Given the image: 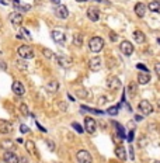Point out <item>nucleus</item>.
<instances>
[{
    "label": "nucleus",
    "mask_w": 160,
    "mask_h": 163,
    "mask_svg": "<svg viewBox=\"0 0 160 163\" xmlns=\"http://www.w3.org/2000/svg\"><path fill=\"white\" fill-rule=\"evenodd\" d=\"M89 48L92 52H100L103 48H104V39L101 37H93L90 41H89Z\"/></svg>",
    "instance_id": "nucleus-1"
},
{
    "label": "nucleus",
    "mask_w": 160,
    "mask_h": 163,
    "mask_svg": "<svg viewBox=\"0 0 160 163\" xmlns=\"http://www.w3.org/2000/svg\"><path fill=\"white\" fill-rule=\"evenodd\" d=\"M17 54L20 55V58H23L25 61L34 58V51H32V48L28 47V45H20V47L17 48Z\"/></svg>",
    "instance_id": "nucleus-2"
},
{
    "label": "nucleus",
    "mask_w": 160,
    "mask_h": 163,
    "mask_svg": "<svg viewBox=\"0 0 160 163\" xmlns=\"http://www.w3.org/2000/svg\"><path fill=\"white\" fill-rule=\"evenodd\" d=\"M107 89L110 92H117L121 89V80L117 77V76H110L107 79Z\"/></svg>",
    "instance_id": "nucleus-3"
},
{
    "label": "nucleus",
    "mask_w": 160,
    "mask_h": 163,
    "mask_svg": "<svg viewBox=\"0 0 160 163\" xmlns=\"http://www.w3.org/2000/svg\"><path fill=\"white\" fill-rule=\"evenodd\" d=\"M138 108H139V111H141L143 115H150L152 112H153V106H152V103L147 101V100H142V101L139 103Z\"/></svg>",
    "instance_id": "nucleus-4"
},
{
    "label": "nucleus",
    "mask_w": 160,
    "mask_h": 163,
    "mask_svg": "<svg viewBox=\"0 0 160 163\" xmlns=\"http://www.w3.org/2000/svg\"><path fill=\"white\" fill-rule=\"evenodd\" d=\"M84 130H86L89 134H94L97 130L96 120H93L92 117H86V118H84Z\"/></svg>",
    "instance_id": "nucleus-5"
},
{
    "label": "nucleus",
    "mask_w": 160,
    "mask_h": 163,
    "mask_svg": "<svg viewBox=\"0 0 160 163\" xmlns=\"http://www.w3.org/2000/svg\"><path fill=\"white\" fill-rule=\"evenodd\" d=\"M76 159H77L79 163H92V162H93L92 155L89 153L87 150H84V149L79 150L77 155H76Z\"/></svg>",
    "instance_id": "nucleus-6"
},
{
    "label": "nucleus",
    "mask_w": 160,
    "mask_h": 163,
    "mask_svg": "<svg viewBox=\"0 0 160 163\" xmlns=\"http://www.w3.org/2000/svg\"><path fill=\"white\" fill-rule=\"evenodd\" d=\"M87 19L90 20V21H93V23L98 21L100 20V10L97 9V7H94V6L89 7L87 9Z\"/></svg>",
    "instance_id": "nucleus-7"
},
{
    "label": "nucleus",
    "mask_w": 160,
    "mask_h": 163,
    "mask_svg": "<svg viewBox=\"0 0 160 163\" xmlns=\"http://www.w3.org/2000/svg\"><path fill=\"white\" fill-rule=\"evenodd\" d=\"M119 51L127 56L132 55L133 54V45L129 41H122L121 44H119Z\"/></svg>",
    "instance_id": "nucleus-8"
},
{
    "label": "nucleus",
    "mask_w": 160,
    "mask_h": 163,
    "mask_svg": "<svg viewBox=\"0 0 160 163\" xmlns=\"http://www.w3.org/2000/svg\"><path fill=\"white\" fill-rule=\"evenodd\" d=\"M56 59H58V63H59L62 68H65V69H69V68H72V66H73V59H72V58H69V56L59 55Z\"/></svg>",
    "instance_id": "nucleus-9"
},
{
    "label": "nucleus",
    "mask_w": 160,
    "mask_h": 163,
    "mask_svg": "<svg viewBox=\"0 0 160 163\" xmlns=\"http://www.w3.org/2000/svg\"><path fill=\"white\" fill-rule=\"evenodd\" d=\"M3 160H4V163H20V158L13 150H6L3 155Z\"/></svg>",
    "instance_id": "nucleus-10"
},
{
    "label": "nucleus",
    "mask_w": 160,
    "mask_h": 163,
    "mask_svg": "<svg viewBox=\"0 0 160 163\" xmlns=\"http://www.w3.org/2000/svg\"><path fill=\"white\" fill-rule=\"evenodd\" d=\"M11 90H13V93L16 94V96H19V97H21V96H24L25 94V89H24L23 83L21 82H14L13 86H11Z\"/></svg>",
    "instance_id": "nucleus-11"
},
{
    "label": "nucleus",
    "mask_w": 160,
    "mask_h": 163,
    "mask_svg": "<svg viewBox=\"0 0 160 163\" xmlns=\"http://www.w3.org/2000/svg\"><path fill=\"white\" fill-rule=\"evenodd\" d=\"M13 131V125L10 124L9 121H6V120H0V134H3V135H7Z\"/></svg>",
    "instance_id": "nucleus-12"
},
{
    "label": "nucleus",
    "mask_w": 160,
    "mask_h": 163,
    "mask_svg": "<svg viewBox=\"0 0 160 163\" xmlns=\"http://www.w3.org/2000/svg\"><path fill=\"white\" fill-rule=\"evenodd\" d=\"M55 14H56L58 19H62V20H65V19H68L69 17V11H68V9H66V6H63V4H60V6L56 7Z\"/></svg>",
    "instance_id": "nucleus-13"
},
{
    "label": "nucleus",
    "mask_w": 160,
    "mask_h": 163,
    "mask_svg": "<svg viewBox=\"0 0 160 163\" xmlns=\"http://www.w3.org/2000/svg\"><path fill=\"white\" fill-rule=\"evenodd\" d=\"M89 66H90V69L93 72H97V70H100L101 68V58L100 56H93L90 62H89Z\"/></svg>",
    "instance_id": "nucleus-14"
},
{
    "label": "nucleus",
    "mask_w": 160,
    "mask_h": 163,
    "mask_svg": "<svg viewBox=\"0 0 160 163\" xmlns=\"http://www.w3.org/2000/svg\"><path fill=\"white\" fill-rule=\"evenodd\" d=\"M10 21H11V24L16 25V27L21 25V23H23V14H20L19 11L11 13V14H10Z\"/></svg>",
    "instance_id": "nucleus-15"
},
{
    "label": "nucleus",
    "mask_w": 160,
    "mask_h": 163,
    "mask_svg": "<svg viewBox=\"0 0 160 163\" xmlns=\"http://www.w3.org/2000/svg\"><path fill=\"white\" fill-rule=\"evenodd\" d=\"M0 148L1 149H4V150H13L16 149V145H14L13 141H10V139H3L1 142H0Z\"/></svg>",
    "instance_id": "nucleus-16"
},
{
    "label": "nucleus",
    "mask_w": 160,
    "mask_h": 163,
    "mask_svg": "<svg viewBox=\"0 0 160 163\" xmlns=\"http://www.w3.org/2000/svg\"><path fill=\"white\" fill-rule=\"evenodd\" d=\"M149 80H150L149 72H139V75H138V83L139 84H147L149 83Z\"/></svg>",
    "instance_id": "nucleus-17"
},
{
    "label": "nucleus",
    "mask_w": 160,
    "mask_h": 163,
    "mask_svg": "<svg viewBox=\"0 0 160 163\" xmlns=\"http://www.w3.org/2000/svg\"><path fill=\"white\" fill-rule=\"evenodd\" d=\"M115 155H117V158L119 160H127V150H125V148L122 145H119V146L115 148Z\"/></svg>",
    "instance_id": "nucleus-18"
},
{
    "label": "nucleus",
    "mask_w": 160,
    "mask_h": 163,
    "mask_svg": "<svg viewBox=\"0 0 160 163\" xmlns=\"http://www.w3.org/2000/svg\"><path fill=\"white\" fill-rule=\"evenodd\" d=\"M51 37L55 42H63L65 41V34L62 31H58V30H54L51 33Z\"/></svg>",
    "instance_id": "nucleus-19"
},
{
    "label": "nucleus",
    "mask_w": 160,
    "mask_h": 163,
    "mask_svg": "<svg viewBox=\"0 0 160 163\" xmlns=\"http://www.w3.org/2000/svg\"><path fill=\"white\" fill-rule=\"evenodd\" d=\"M135 14H136L138 17H143L145 14H146V6L143 4V3H138L136 6H135Z\"/></svg>",
    "instance_id": "nucleus-20"
},
{
    "label": "nucleus",
    "mask_w": 160,
    "mask_h": 163,
    "mask_svg": "<svg viewBox=\"0 0 160 163\" xmlns=\"http://www.w3.org/2000/svg\"><path fill=\"white\" fill-rule=\"evenodd\" d=\"M58 89H59V83H58L56 80H49V82L46 83V90H48L49 93H56Z\"/></svg>",
    "instance_id": "nucleus-21"
},
{
    "label": "nucleus",
    "mask_w": 160,
    "mask_h": 163,
    "mask_svg": "<svg viewBox=\"0 0 160 163\" xmlns=\"http://www.w3.org/2000/svg\"><path fill=\"white\" fill-rule=\"evenodd\" d=\"M25 148H27V152L30 155H32V156H38L37 155V148H35V144H34V142H32V141H27V142H25Z\"/></svg>",
    "instance_id": "nucleus-22"
},
{
    "label": "nucleus",
    "mask_w": 160,
    "mask_h": 163,
    "mask_svg": "<svg viewBox=\"0 0 160 163\" xmlns=\"http://www.w3.org/2000/svg\"><path fill=\"white\" fill-rule=\"evenodd\" d=\"M133 39H135L138 44H143V42L146 41V37H145V34L142 33V31L136 30V31L133 33Z\"/></svg>",
    "instance_id": "nucleus-23"
},
{
    "label": "nucleus",
    "mask_w": 160,
    "mask_h": 163,
    "mask_svg": "<svg viewBox=\"0 0 160 163\" xmlns=\"http://www.w3.org/2000/svg\"><path fill=\"white\" fill-rule=\"evenodd\" d=\"M147 7H149V10L153 11V13H159L160 14V1L159 0H153V1H150Z\"/></svg>",
    "instance_id": "nucleus-24"
},
{
    "label": "nucleus",
    "mask_w": 160,
    "mask_h": 163,
    "mask_svg": "<svg viewBox=\"0 0 160 163\" xmlns=\"http://www.w3.org/2000/svg\"><path fill=\"white\" fill-rule=\"evenodd\" d=\"M127 92H128L129 97H135V96H136V93H138V86H136V83H129L128 87H127Z\"/></svg>",
    "instance_id": "nucleus-25"
},
{
    "label": "nucleus",
    "mask_w": 160,
    "mask_h": 163,
    "mask_svg": "<svg viewBox=\"0 0 160 163\" xmlns=\"http://www.w3.org/2000/svg\"><path fill=\"white\" fill-rule=\"evenodd\" d=\"M73 44L76 45L77 48H80L83 45V35L80 33L77 34H74V37H73Z\"/></svg>",
    "instance_id": "nucleus-26"
},
{
    "label": "nucleus",
    "mask_w": 160,
    "mask_h": 163,
    "mask_svg": "<svg viewBox=\"0 0 160 163\" xmlns=\"http://www.w3.org/2000/svg\"><path fill=\"white\" fill-rule=\"evenodd\" d=\"M42 54H44V56H45L46 59H54L55 58V54L52 51H49L48 48H42Z\"/></svg>",
    "instance_id": "nucleus-27"
},
{
    "label": "nucleus",
    "mask_w": 160,
    "mask_h": 163,
    "mask_svg": "<svg viewBox=\"0 0 160 163\" xmlns=\"http://www.w3.org/2000/svg\"><path fill=\"white\" fill-rule=\"evenodd\" d=\"M118 111H119V106H112V107L107 108V114H110V115H117Z\"/></svg>",
    "instance_id": "nucleus-28"
},
{
    "label": "nucleus",
    "mask_w": 160,
    "mask_h": 163,
    "mask_svg": "<svg viewBox=\"0 0 160 163\" xmlns=\"http://www.w3.org/2000/svg\"><path fill=\"white\" fill-rule=\"evenodd\" d=\"M20 111H21V114H23L24 117H28V115H30V111H28L27 104H24V103H21V104H20Z\"/></svg>",
    "instance_id": "nucleus-29"
},
{
    "label": "nucleus",
    "mask_w": 160,
    "mask_h": 163,
    "mask_svg": "<svg viewBox=\"0 0 160 163\" xmlns=\"http://www.w3.org/2000/svg\"><path fill=\"white\" fill-rule=\"evenodd\" d=\"M87 93H89V92H87L86 89H79L77 90V97L79 98H87L89 97V94Z\"/></svg>",
    "instance_id": "nucleus-30"
},
{
    "label": "nucleus",
    "mask_w": 160,
    "mask_h": 163,
    "mask_svg": "<svg viewBox=\"0 0 160 163\" xmlns=\"http://www.w3.org/2000/svg\"><path fill=\"white\" fill-rule=\"evenodd\" d=\"M72 127H73L74 130L77 131L79 134H82V132H83V128H82V127H80V125H79L77 122H73V124H72Z\"/></svg>",
    "instance_id": "nucleus-31"
},
{
    "label": "nucleus",
    "mask_w": 160,
    "mask_h": 163,
    "mask_svg": "<svg viewBox=\"0 0 160 163\" xmlns=\"http://www.w3.org/2000/svg\"><path fill=\"white\" fill-rule=\"evenodd\" d=\"M115 125H117V131H118V134H119V136H121V138H124V130H122V127L119 125V124H115Z\"/></svg>",
    "instance_id": "nucleus-32"
},
{
    "label": "nucleus",
    "mask_w": 160,
    "mask_h": 163,
    "mask_svg": "<svg viewBox=\"0 0 160 163\" xmlns=\"http://www.w3.org/2000/svg\"><path fill=\"white\" fill-rule=\"evenodd\" d=\"M155 72H156V75H157V77L160 79V62H157L155 65Z\"/></svg>",
    "instance_id": "nucleus-33"
},
{
    "label": "nucleus",
    "mask_w": 160,
    "mask_h": 163,
    "mask_svg": "<svg viewBox=\"0 0 160 163\" xmlns=\"http://www.w3.org/2000/svg\"><path fill=\"white\" fill-rule=\"evenodd\" d=\"M20 131H21L23 134H27V132H30V128H28L27 125H24V124H23V125L20 127Z\"/></svg>",
    "instance_id": "nucleus-34"
},
{
    "label": "nucleus",
    "mask_w": 160,
    "mask_h": 163,
    "mask_svg": "<svg viewBox=\"0 0 160 163\" xmlns=\"http://www.w3.org/2000/svg\"><path fill=\"white\" fill-rule=\"evenodd\" d=\"M46 145L49 146V149H51V150H55V144H54L52 141H46Z\"/></svg>",
    "instance_id": "nucleus-35"
},
{
    "label": "nucleus",
    "mask_w": 160,
    "mask_h": 163,
    "mask_svg": "<svg viewBox=\"0 0 160 163\" xmlns=\"http://www.w3.org/2000/svg\"><path fill=\"white\" fill-rule=\"evenodd\" d=\"M138 69H142V72H147V68L145 65H141V63H139V65H138Z\"/></svg>",
    "instance_id": "nucleus-36"
},
{
    "label": "nucleus",
    "mask_w": 160,
    "mask_h": 163,
    "mask_svg": "<svg viewBox=\"0 0 160 163\" xmlns=\"http://www.w3.org/2000/svg\"><path fill=\"white\" fill-rule=\"evenodd\" d=\"M59 104V108H62V110H66V103H63V101H59L58 103Z\"/></svg>",
    "instance_id": "nucleus-37"
},
{
    "label": "nucleus",
    "mask_w": 160,
    "mask_h": 163,
    "mask_svg": "<svg viewBox=\"0 0 160 163\" xmlns=\"http://www.w3.org/2000/svg\"><path fill=\"white\" fill-rule=\"evenodd\" d=\"M132 139H133V131H131V132H129V135H128V141L131 142Z\"/></svg>",
    "instance_id": "nucleus-38"
},
{
    "label": "nucleus",
    "mask_w": 160,
    "mask_h": 163,
    "mask_svg": "<svg viewBox=\"0 0 160 163\" xmlns=\"http://www.w3.org/2000/svg\"><path fill=\"white\" fill-rule=\"evenodd\" d=\"M0 3H1V4H4V6H7V4H10V0H0Z\"/></svg>",
    "instance_id": "nucleus-39"
},
{
    "label": "nucleus",
    "mask_w": 160,
    "mask_h": 163,
    "mask_svg": "<svg viewBox=\"0 0 160 163\" xmlns=\"http://www.w3.org/2000/svg\"><path fill=\"white\" fill-rule=\"evenodd\" d=\"M111 41H117V35L114 33H111Z\"/></svg>",
    "instance_id": "nucleus-40"
},
{
    "label": "nucleus",
    "mask_w": 160,
    "mask_h": 163,
    "mask_svg": "<svg viewBox=\"0 0 160 163\" xmlns=\"http://www.w3.org/2000/svg\"><path fill=\"white\" fill-rule=\"evenodd\" d=\"M21 160H23V163H27V159H25V158H23Z\"/></svg>",
    "instance_id": "nucleus-41"
},
{
    "label": "nucleus",
    "mask_w": 160,
    "mask_h": 163,
    "mask_svg": "<svg viewBox=\"0 0 160 163\" xmlns=\"http://www.w3.org/2000/svg\"><path fill=\"white\" fill-rule=\"evenodd\" d=\"M157 44H159V45H160V38H159V39H157Z\"/></svg>",
    "instance_id": "nucleus-42"
},
{
    "label": "nucleus",
    "mask_w": 160,
    "mask_h": 163,
    "mask_svg": "<svg viewBox=\"0 0 160 163\" xmlns=\"http://www.w3.org/2000/svg\"><path fill=\"white\" fill-rule=\"evenodd\" d=\"M54 1H55V3H59V0H54Z\"/></svg>",
    "instance_id": "nucleus-43"
},
{
    "label": "nucleus",
    "mask_w": 160,
    "mask_h": 163,
    "mask_svg": "<svg viewBox=\"0 0 160 163\" xmlns=\"http://www.w3.org/2000/svg\"><path fill=\"white\" fill-rule=\"evenodd\" d=\"M76 1H86V0H76Z\"/></svg>",
    "instance_id": "nucleus-44"
},
{
    "label": "nucleus",
    "mask_w": 160,
    "mask_h": 163,
    "mask_svg": "<svg viewBox=\"0 0 160 163\" xmlns=\"http://www.w3.org/2000/svg\"><path fill=\"white\" fill-rule=\"evenodd\" d=\"M155 163H160V160H156V162Z\"/></svg>",
    "instance_id": "nucleus-45"
},
{
    "label": "nucleus",
    "mask_w": 160,
    "mask_h": 163,
    "mask_svg": "<svg viewBox=\"0 0 160 163\" xmlns=\"http://www.w3.org/2000/svg\"><path fill=\"white\" fill-rule=\"evenodd\" d=\"M159 110H160V100H159Z\"/></svg>",
    "instance_id": "nucleus-46"
}]
</instances>
